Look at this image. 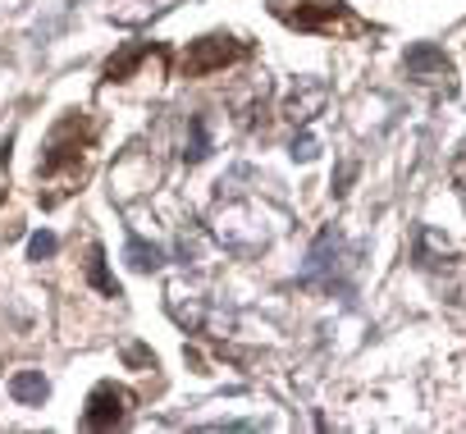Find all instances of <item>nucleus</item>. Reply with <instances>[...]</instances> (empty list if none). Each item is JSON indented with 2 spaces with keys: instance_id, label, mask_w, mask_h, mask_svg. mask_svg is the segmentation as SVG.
<instances>
[{
  "instance_id": "f257e3e1",
  "label": "nucleus",
  "mask_w": 466,
  "mask_h": 434,
  "mask_svg": "<svg viewBox=\"0 0 466 434\" xmlns=\"http://www.w3.org/2000/svg\"><path fill=\"white\" fill-rule=\"evenodd\" d=\"M270 15L284 19L298 33H325V37H348L361 33V19L343 0H270Z\"/></svg>"
},
{
  "instance_id": "f03ea898",
  "label": "nucleus",
  "mask_w": 466,
  "mask_h": 434,
  "mask_svg": "<svg viewBox=\"0 0 466 434\" xmlns=\"http://www.w3.org/2000/svg\"><path fill=\"white\" fill-rule=\"evenodd\" d=\"M87 137H92L87 119H78V115L60 119V128L51 133V146H46V156H42V165H37V178H60L65 169L78 178V160H83Z\"/></svg>"
},
{
  "instance_id": "7ed1b4c3",
  "label": "nucleus",
  "mask_w": 466,
  "mask_h": 434,
  "mask_svg": "<svg viewBox=\"0 0 466 434\" xmlns=\"http://www.w3.org/2000/svg\"><path fill=\"white\" fill-rule=\"evenodd\" d=\"M248 60V46L238 37H201L183 51V74L187 78H206V74H219L228 65Z\"/></svg>"
},
{
  "instance_id": "20e7f679",
  "label": "nucleus",
  "mask_w": 466,
  "mask_h": 434,
  "mask_svg": "<svg viewBox=\"0 0 466 434\" xmlns=\"http://www.w3.org/2000/svg\"><path fill=\"white\" fill-rule=\"evenodd\" d=\"M128 407H133V393L119 389L115 379H106V384H96V389L87 393L83 425H87V429H115V425L128 420Z\"/></svg>"
},
{
  "instance_id": "39448f33",
  "label": "nucleus",
  "mask_w": 466,
  "mask_h": 434,
  "mask_svg": "<svg viewBox=\"0 0 466 434\" xmlns=\"http://www.w3.org/2000/svg\"><path fill=\"white\" fill-rule=\"evenodd\" d=\"M402 69H407V78H416V83H443V87H452V60H448L434 42L407 46Z\"/></svg>"
},
{
  "instance_id": "423d86ee",
  "label": "nucleus",
  "mask_w": 466,
  "mask_h": 434,
  "mask_svg": "<svg viewBox=\"0 0 466 434\" xmlns=\"http://www.w3.org/2000/svg\"><path fill=\"white\" fill-rule=\"evenodd\" d=\"M10 393H15V402H24V407H42L46 393H51V384H46L42 370H19V375L10 379Z\"/></svg>"
},
{
  "instance_id": "0eeeda50",
  "label": "nucleus",
  "mask_w": 466,
  "mask_h": 434,
  "mask_svg": "<svg viewBox=\"0 0 466 434\" xmlns=\"http://www.w3.org/2000/svg\"><path fill=\"white\" fill-rule=\"evenodd\" d=\"M147 56H151V46H147V42H128L119 56H110V65H106V78H110V83H124V78H128V74H133V69H137Z\"/></svg>"
},
{
  "instance_id": "6e6552de",
  "label": "nucleus",
  "mask_w": 466,
  "mask_h": 434,
  "mask_svg": "<svg viewBox=\"0 0 466 434\" xmlns=\"http://www.w3.org/2000/svg\"><path fill=\"white\" fill-rule=\"evenodd\" d=\"M87 279H92V288H96L101 298H124V288H119V279L110 275V266H106V252H101V247H92V252H87Z\"/></svg>"
},
{
  "instance_id": "1a4fd4ad",
  "label": "nucleus",
  "mask_w": 466,
  "mask_h": 434,
  "mask_svg": "<svg viewBox=\"0 0 466 434\" xmlns=\"http://www.w3.org/2000/svg\"><path fill=\"white\" fill-rule=\"evenodd\" d=\"M124 261H128L137 275H151V270H160V266H165V252H160V247H151V243H142V238H128Z\"/></svg>"
},
{
  "instance_id": "9d476101",
  "label": "nucleus",
  "mask_w": 466,
  "mask_h": 434,
  "mask_svg": "<svg viewBox=\"0 0 466 434\" xmlns=\"http://www.w3.org/2000/svg\"><path fill=\"white\" fill-rule=\"evenodd\" d=\"M56 252H60V238H56L51 229H42V234L28 238V261H51Z\"/></svg>"
},
{
  "instance_id": "9b49d317",
  "label": "nucleus",
  "mask_w": 466,
  "mask_h": 434,
  "mask_svg": "<svg viewBox=\"0 0 466 434\" xmlns=\"http://www.w3.org/2000/svg\"><path fill=\"white\" fill-rule=\"evenodd\" d=\"M183 156H187V160H206V156H210V137H206V119H201V115L192 119V146H187Z\"/></svg>"
},
{
  "instance_id": "f8f14e48",
  "label": "nucleus",
  "mask_w": 466,
  "mask_h": 434,
  "mask_svg": "<svg viewBox=\"0 0 466 434\" xmlns=\"http://www.w3.org/2000/svg\"><path fill=\"white\" fill-rule=\"evenodd\" d=\"M293 156H298V160H311V156H316V142H311V137L293 142Z\"/></svg>"
},
{
  "instance_id": "ddd939ff",
  "label": "nucleus",
  "mask_w": 466,
  "mask_h": 434,
  "mask_svg": "<svg viewBox=\"0 0 466 434\" xmlns=\"http://www.w3.org/2000/svg\"><path fill=\"white\" fill-rule=\"evenodd\" d=\"M452 178H457V183H461V187H466V156H461V160H457V165H452Z\"/></svg>"
}]
</instances>
